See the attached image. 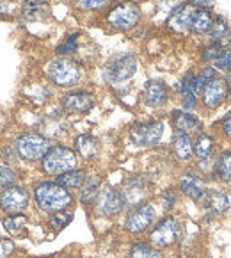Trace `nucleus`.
Here are the masks:
<instances>
[{"label": "nucleus", "instance_id": "nucleus-16", "mask_svg": "<svg viewBox=\"0 0 231 258\" xmlns=\"http://www.w3.org/2000/svg\"><path fill=\"white\" fill-rule=\"evenodd\" d=\"M194 13H196V9L187 0H183L182 4L176 6L166 18V29L171 34H178V36L190 34V23H192Z\"/></svg>", "mask_w": 231, "mask_h": 258}, {"label": "nucleus", "instance_id": "nucleus-14", "mask_svg": "<svg viewBox=\"0 0 231 258\" xmlns=\"http://www.w3.org/2000/svg\"><path fill=\"white\" fill-rule=\"evenodd\" d=\"M59 105L66 114H88L95 109L96 95L88 89H68L59 100Z\"/></svg>", "mask_w": 231, "mask_h": 258}, {"label": "nucleus", "instance_id": "nucleus-43", "mask_svg": "<svg viewBox=\"0 0 231 258\" xmlns=\"http://www.w3.org/2000/svg\"><path fill=\"white\" fill-rule=\"evenodd\" d=\"M224 79H226L227 84V103H231V72L224 73Z\"/></svg>", "mask_w": 231, "mask_h": 258}, {"label": "nucleus", "instance_id": "nucleus-12", "mask_svg": "<svg viewBox=\"0 0 231 258\" xmlns=\"http://www.w3.org/2000/svg\"><path fill=\"white\" fill-rule=\"evenodd\" d=\"M93 207H95L96 216L107 217V219L121 216L126 210L121 189H116V187H109V185L102 187V190H100L98 198H96V202Z\"/></svg>", "mask_w": 231, "mask_h": 258}, {"label": "nucleus", "instance_id": "nucleus-34", "mask_svg": "<svg viewBox=\"0 0 231 258\" xmlns=\"http://www.w3.org/2000/svg\"><path fill=\"white\" fill-rule=\"evenodd\" d=\"M180 203V190L176 187H167L166 190H162L160 194V207L166 212H173Z\"/></svg>", "mask_w": 231, "mask_h": 258}, {"label": "nucleus", "instance_id": "nucleus-33", "mask_svg": "<svg viewBox=\"0 0 231 258\" xmlns=\"http://www.w3.org/2000/svg\"><path fill=\"white\" fill-rule=\"evenodd\" d=\"M213 134H215L219 139L229 141L231 143V109L226 110V112L213 123Z\"/></svg>", "mask_w": 231, "mask_h": 258}, {"label": "nucleus", "instance_id": "nucleus-22", "mask_svg": "<svg viewBox=\"0 0 231 258\" xmlns=\"http://www.w3.org/2000/svg\"><path fill=\"white\" fill-rule=\"evenodd\" d=\"M171 153L178 162H192L194 160V137L187 134H175L171 141Z\"/></svg>", "mask_w": 231, "mask_h": 258}, {"label": "nucleus", "instance_id": "nucleus-29", "mask_svg": "<svg viewBox=\"0 0 231 258\" xmlns=\"http://www.w3.org/2000/svg\"><path fill=\"white\" fill-rule=\"evenodd\" d=\"M128 258H164L162 249L151 246L149 242H133L128 251Z\"/></svg>", "mask_w": 231, "mask_h": 258}, {"label": "nucleus", "instance_id": "nucleus-17", "mask_svg": "<svg viewBox=\"0 0 231 258\" xmlns=\"http://www.w3.org/2000/svg\"><path fill=\"white\" fill-rule=\"evenodd\" d=\"M31 205V194L25 187L11 185L0 192V209L8 214H20Z\"/></svg>", "mask_w": 231, "mask_h": 258}, {"label": "nucleus", "instance_id": "nucleus-30", "mask_svg": "<svg viewBox=\"0 0 231 258\" xmlns=\"http://www.w3.org/2000/svg\"><path fill=\"white\" fill-rule=\"evenodd\" d=\"M229 31H231V25H229V22H227L226 16L215 15L212 29H210V32L206 34V41H220Z\"/></svg>", "mask_w": 231, "mask_h": 258}, {"label": "nucleus", "instance_id": "nucleus-39", "mask_svg": "<svg viewBox=\"0 0 231 258\" xmlns=\"http://www.w3.org/2000/svg\"><path fill=\"white\" fill-rule=\"evenodd\" d=\"M213 66H215L217 72H219L220 75H224V73L231 72V48L224 50V52L220 53L219 59H217V61L213 62Z\"/></svg>", "mask_w": 231, "mask_h": 258}, {"label": "nucleus", "instance_id": "nucleus-23", "mask_svg": "<svg viewBox=\"0 0 231 258\" xmlns=\"http://www.w3.org/2000/svg\"><path fill=\"white\" fill-rule=\"evenodd\" d=\"M73 150L80 160H95L100 153V141L91 134H80L73 141Z\"/></svg>", "mask_w": 231, "mask_h": 258}, {"label": "nucleus", "instance_id": "nucleus-41", "mask_svg": "<svg viewBox=\"0 0 231 258\" xmlns=\"http://www.w3.org/2000/svg\"><path fill=\"white\" fill-rule=\"evenodd\" d=\"M13 249H15V244H13V240L2 239V237H0V258H8L9 254L13 253Z\"/></svg>", "mask_w": 231, "mask_h": 258}, {"label": "nucleus", "instance_id": "nucleus-20", "mask_svg": "<svg viewBox=\"0 0 231 258\" xmlns=\"http://www.w3.org/2000/svg\"><path fill=\"white\" fill-rule=\"evenodd\" d=\"M68 121H66V112L61 109V105L43 116L41 123H39V132L46 137V139H61L68 134Z\"/></svg>", "mask_w": 231, "mask_h": 258}, {"label": "nucleus", "instance_id": "nucleus-4", "mask_svg": "<svg viewBox=\"0 0 231 258\" xmlns=\"http://www.w3.org/2000/svg\"><path fill=\"white\" fill-rule=\"evenodd\" d=\"M105 25L110 31L116 32H130L133 31L142 20V9L133 0H121L114 4L103 16Z\"/></svg>", "mask_w": 231, "mask_h": 258}, {"label": "nucleus", "instance_id": "nucleus-6", "mask_svg": "<svg viewBox=\"0 0 231 258\" xmlns=\"http://www.w3.org/2000/svg\"><path fill=\"white\" fill-rule=\"evenodd\" d=\"M80 157L73 148L66 145H53L41 159V171L48 176H59L69 169L79 167Z\"/></svg>", "mask_w": 231, "mask_h": 258}, {"label": "nucleus", "instance_id": "nucleus-31", "mask_svg": "<svg viewBox=\"0 0 231 258\" xmlns=\"http://www.w3.org/2000/svg\"><path fill=\"white\" fill-rule=\"evenodd\" d=\"M2 224H4L8 233H11V235H20L27 226V217L23 216L22 212L11 214V216H6L4 219H2Z\"/></svg>", "mask_w": 231, "mask_h": 258}, {"label": "nucleus", "instance_id": "nucleus-7", "mask_svg": "<svg viewBox=\"0 0 231 258\" xmlns=\"http://www.w3.org/2000/svg\"><path fill=\"white\" fill-rule=\"evenodd\" d=\"M50 148V139H46L41 132L29 130L20 134L15 139V152L25 162H38L45 157Z\"/></svg>", "mask_w": 231, "mask_h": 258}, {"label": "nucleus", "instance_id": "nucleus-36", "mask_svg": "<svg viewBox=\"0 0 231 258\" xmlns=\"http://www.w3.org/2000/svg\"><path fill=\"white\" fill-rule=\"evenodd\" d=\"M71 221H73V214L68 212V210H64V212L52 214L48 219V226H50V230H53V232H61V230H64Z\"/></svg>", "mask_w": 231, "mask_h": 258}, {"label": "nucleus", "instance_id": "nucleus-18", "mask_svg": "<svg viewBox=\"0 0 231 258\" xmlns=\"http://www.w3.org/2000/svg\"><path fill=\"white\" fill-rule=\"evenodd\" d=\"M201 207L205 210V216H210V219L224 217L231 210V192L227 189H212L210 187Z\"/></svg>", "mask_w": 231, "mask_h": 258}, {"label": "nucleus", "instance_id": "nucleus-37", "mask_svg": "<svg viewBox=\"0 0 231 258\" xmlns=\"http://www.w3.org/2000/svg\"><path fill=\"white\" fill-rule=\"evenodd\" d=\"M112 0H73V4L79 11H84V13H95V11H100V9L107 8Z\"/></svg>", "mask_w": 231, "mask_h": 258}, {"label": "nucleus", "instance_id": "nucleus-2", "mask_svg": "<svg viewBox=\"0 0 231 258\" xmlns=\"http://www.w3.org/2000/svg\"><path fill=\"white\" fill-rule=\"evenodd\" d=\"M34 202L41 212L57 214L73 207L75 198H73L71 190L57 183L55 180H43L34 187Z\"/></svg>", "mask_w": 231, "mask_h": 258}, {"label": "nucleus", "instance_id": "nucleus-9", "mask_svg": "<svg viewBox=\"0 0 231 258\" xmlns=\"http://www.w3.org/2000/svg\"><path fill=\"white\" fill-rule=\"evenodd\" d=\"M153 192V183L142 173H135V175L128 176L121 187L123 200H125L126 209H133L137 205H142L149 200Z\"/></svg>", "mask_w": 231, "mask_h": 258}, {"label": "nucleus", "instance_id": "nucleus-25", "mask_svg": "<svg viewBox=\"0 0 231 258\" xmlns=\"http://www.w3.org/2000/svg\"><path fill=\"white\" fill-rule=\"evenodd\" d=\"M103 183H102V178L98 175H91L86 178V182L82 183L80 187V194H79V200L82 205L89 207V205H95L96 198H98L100 190H102Z\"/></svg>", "mask_w": 231, "mask_h": 258}, {"label": "nucleus", "instance_id": "nucleus-21", "mask_svg": "<svg viewBox=\"0 0 231 258\" xmlns=\"http://www.w3.org/2000/svg\"><path fill=\"white\" fill-rule=\"evenodd\" d=\"M219 145L220 139L213 132L203 130L201 134H197L194 137V159H196V162L197 160L208 159V157H215L220 152Z\"/></svg>", "mask_w": 231, "mask_h": 258}, {"label": "nucleus", "instance_id": "nucleus-24", "mask_svg": "<svg viewBox=\"0 0 231 258\" xmlns=\"http://www.w3.org/2000/svg\"><path fill=\"white\" fill-rule=\"evenodd\" d=\"M213 182L219 183V185H224L227 190H231V148L220 150L217 153Z\"/></svg>", "mask_w": 231, "mask_h": 258}, {"label": "nucleus", "instance_id": "nucleus-44", "mask_svg": "<svg viewBox=\"0 0 231 258\" xmlns=\"http://www.w3.org/2000/svg\"><path fill=\"white\" fill-rule=\"evenodd\" d=\"M112 2H114V0H112ZM119 2H121V0H119Z\"/></svg>", "mask_w": 231, "mask_h": 258}, {"label": "nucleus", "instance_id": "nucleus-35", "mask_svg": "<svg viewBox=\"0 0 231 258\" xmlns=\"http://www.w3.org/2000/svg\"><path fill=\"white\" fill-rule=\"evenodd\" d=\"M80 32H73V34H69L68 38L64 39V41L61 43V45L55 48V53L57 55H64V57H69L73 55V53L79 52V41H80Z\"/></svg>", "mask_w": 231, "mask_h": 258}, {"label": "nucleus", "instance_id": "nucleus-40", "mask_svg": "<svg viewBox=\"0 0 231 258\" xmlns=\"http://www.w3.org/2000/svg\"><path fill=\"white\" fill-rule=\"evenodd\" d=\"M187 2L197 11H213L215 8V0H187Z\"/></svg>", "mask_w": 231, "mask_h": 258}, {"label": "nucleus", "instance_id": "nucleus-32", "mask_svg": "<svg viewBox=\"0 0 231 258\" xmlns=\"http://www.w3.org/2000/svg\"><path fill=\"white\" fill-rule=\"evenodd\" d=\"M220 53H222V48L219 46V43L217 41H206V45H203V48H201V52H199L201 64L203 66L213 64V62L220 57Z\"/></svg>", "mask_w": 231, "mask_h": 258}, {"label": "nucleus", "instance_id": "nucleus-26", "mask_svg": "<svg viewBox=\"0 0 231 258\" xmlns=\"http://www.w3.org/2000/svg\"><path fill=\"white\" fill-rule=\"evenodd\" d=\"M215 20V13L213 11H197L192 16V23H190V34L199 36V38H206V34L210 32Z\"/></svg>", "mask_w": 231, "mask_h": 258}, {"label": "nucleus", "instance_id": "nucleus-42", "mask_svg": "<svg viewBox=\"0 0 231 258\" xmlns=\"http://www.w3.org/2000/svg\"><path fill=\"white\" fill-rule=\"evenodd\" d=\"M217 43H219V46L222 48V52H224V50H227V48H231V31L227 32V34L224 36L220 41H217Z\"/></svg>", "mask_w": 231, "mask_h": 258}, {"label": "nucleus", "instance_id": "nucleus-5", "mask_svg": "<svg viewBox=\"0 0 231 258\" xmlns=\"http://www.w3.org/2000/svg\"><path fill=\"white\" fill-rule=\"evenodd\" d=\"M183 237V223L180 217L167 214L162 219H159L151 226L148 233V242L159 249H167L178 244Z\"/></svg>", "mask_w": 231, "mask_h": 258}, {"label": "nucleus", "instance_id": "nucleus-15", "mask_svg": "<svg viewBox=\"0 0 231 258\" xmlns=\"http://www.w3.org/2000/svg\"><path fill=\"white\" fill-rule=\"evenodd\" d=\"M140 98L149 109H162L171 100V88L162 79H149L144 82Z\"/></svg>", "mask_w": 231, "mask_h": 258}, {"label": "nucleus", "instance_id": "nucleus-13", "mask_svg": "<svg viewBox=\"0 0 231 258\" xmlns=\"http://www.w3.org/2000/svg\"><path fill=\"white\" fill-rule=\"evenodd\" d=\"M227 103V84L224 75L208 82L199 96V107L203 112H215Z\"/></svg>", "mask_w": 231, "mask_h": 258}, {"label": "nucleus", "instance_id": "nucleus-38", "mask_svg": "<svg viewBox=\"0 0 231 258\" xmlns=\"http://www.w3.org/2000/svg\"><path fill=\"white\" fill-rule=\"evenodd\" d=\"M18 175L16 171L9 166H0V187H11L16 183Z\"/></svg>", "mask_w": 231, "mask_h": 258}, {"label": "nucleus", "instance_id": "nucleus-27", "mask_svg": "<svg viewBox=\"0 0 231 258\" xmlns=\"http://www.w3.org/2000/svg\"><path fill=\"white\" fill-rule=\"evenodd\" d=\"M48 6L45 0H27L22 8V16L25 22H39L48 18Z\"/></svg>", "mask_w": 231, "mask_h": 258}, {"label": "nucleus", "instance_id": "nucleus-28", "mask_svg": "<svg viewBox=\"0 0 231 258\" xmlns=\"http://www.w3.org/2000/svg\"><path fill=\"white\" fill-rule=\"evenodd\" d=\"M88 178V173L86 169H80V167H75V169H69L62 175H59L55 178L57 183H61L62 187H66L68 190H75V189H80L82 183L86 182Z\"/></svg>", "mask_w": 231, "mask_h": 258}, {"label": "nucleus", "instance_id": "nucleus-8", "mask_svg": "<svg viewBox=\"0 0 231 258\" xmlns=\"http://www.w3.org/2000/svg\"><path fill=\"white\" fill-rule=\"evenodd\" d=\"M166 132V123L162 119L137 121L130 126V141L137 148H155L160 145Z\"/></svg>", "mask_w": 231, "mask_h": 258}, {"label": "nucleus", "instance_id": "nucleus-10", "mask_svg": "<svg viewBox=\"0 0 231 258\" xmlns=\"http://www.w3.org/2000/svg\"><path fill=\"white\" fill-rule=\"evenodd\" d=\"M157 223V207L153 203L146 202L142 205H137L128 209L125 217V230L130 235H142Z\"/></svg>", "mask_w": 231, "mask_h": 258}, {"label": "nucleus", "instance_id": "nucleus-45", "mask_svg": "<svg viewBox=\"0 0 231 258\" xmlns=\"http://www.w3.org/2000/svg\"><path fill=\"white\" fill-rule=\"evenodd\" d=\"M45 2H46V0H45Z\"/></svg>", "mask_w": 231, "mask_h": 258}, {"label": "nucleus", "instance_id": "nucleus-11", "mask_svg": "<svg viewBox=\"0 0 231 258\" xmlns=\"http://www.w3.org/2000/svg\"><path fill=\"white\" fill-rule=\"evenodd\" d=\"M176 189L180 190V194L189 198L190 202L201 205V203L205 202L206 194L210 190V182L197 169H189L183 171L182 175H180Z\"/></svg>", "mask_w": 231, "mask_h": 258}, {"label": "nucleus", "instance_id": "nucleus-3", "mask_svg": "<svg viewBox=\"0 0 231 258\" xmlns=\"http://www.w3.org/2000/svg\"><path fill=\"white\" fill-rule=\"evenodd\" d=\"M139 61L133 53H119L105 62L103 66V80L109 84L110 88L121 89L135 77Z\"/></svg>", "mask_w": 231, "mask_h": 258}, {"label": "nucleus", "instance_id": "nucleus-19", "mask_svg": "<svg viewBox=\"0 0 231 258\" xmlns=\"http://www.w3.org/2000/svg\"><path fill=\"white\" fill-rule=\"evenodd\" d=\"M171 126L175 134H187L192 137L205 130V123L196 112H189L183 109H176L171 112Z\"/></svg>", "mask_w": 231, "mask_h": 258}, {"label": "nucleus", "instance_id": "nucleus-1", "mask_svg": "<svg viewBox=\"0 0 231 258\" xmlns=\"http://www.w3.org/2000/svg\"><path fill=\"white\" fill-rule=\"evenodd\" d=\"M45 77L53 88L59 89H73L84 82L86 79V68L82 62L75 61L71 57L57 55L55 59L45 66Z\"/></svg>", "mask_w": 231, "mask_h": 258}]
</instances>
